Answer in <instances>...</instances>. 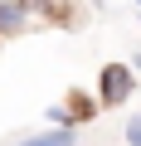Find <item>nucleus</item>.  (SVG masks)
I'll return each instance as SVG.
<instances>
[{"label": "nucleus", "instance_id": "nucleus-3", "mask_svg": "<svg viewBox=\"0 0 141 146\" xmlns=\"http://www.w3.org/2000/svg\"><path fill=\"white\" fill-rule=\"evenodd\" d=\"M29 5H24V0H0V39H5V34H20L24 25H29Z\"/></svg>", "mask_w": 141, "mask_h": 146}, {"label": "nucleus", "instance_id": "nucleus-1", "mask_svg": "<svg viewBox=\"0 0 141 146\" xmlns=\"http://www.w3.org/2000/svg\"><path fill=\"white\" fill-rule=\"evenodd\" d=\"M131 93H136V73L126 63H102V73H97V102L102 107H117Z\"/></svg>", "mask_w": 141, "mask_h": 146}, {"label": "nucleus", "instance_id": "nucleus-4", "mask_svg": "<svg viewBox=\"0 0 141 146\" xmlns=\"http://www.w3.org/2000/svg\"><path fill=\"white\" fill-rule=\"evenodd\" d=\"M49 122H54V127H78V122H73V112H68L63 102H58V107H49Z\"/></svg>", "mask_w": 141, "mask_h": 146}, {"label": "nucleus", "instance_id": "nucleus-6", "mask_svg": "<svg viewBox=\"0 0 141 146\" xmlns=\"http://www.w3.org/2000/svg\"><path fill=\"white\" fill-rule=\"evenodd\" d=\"M24 5H29V10H34V5H49V0H24Z\"/></svg>", "mask_w": 141, "mask_h": 146}, {"label": "nucleus", "instance_id": "nucleus-7", "mask_svg": "<svg viewBox=\"0 0 141 146\" xmlns=\"http://www.w3.org/2000/svg\"><path fill=\"white\" fill-rule=\"evenodd\" d=\"M136 20H141V10H136Z\"/></svg>", "mask_w": 141, "mask_h": 146}, {"label": "nucleus", "instance_id": "nucleus-2", "mask_svg": "<svg viewBox=\"0 0 141 146\" xmlns=\"http://www.w3.org/2000/svg\"><path fill=\"white\" fill-rule=\"evenodd\" d=\"M15 146H78V127H44V131L20 136Z\"/></svg>", "mask_w": 141, "mask_h": 146}, {"label": "nucleus", "instance_id": "nucleus-5", "mask_svg": "<svg viewBox=\"0 0 141 146\" xmlns=\"http://www.w3.org/2000/svg\"><path fill=\"white\" fill-rule=\"evenodd\" d=\"M126 146H141V112H131V122H126Z\"/></svg>", "mask_w": 141, "mask_h": 146}]
</instances>
